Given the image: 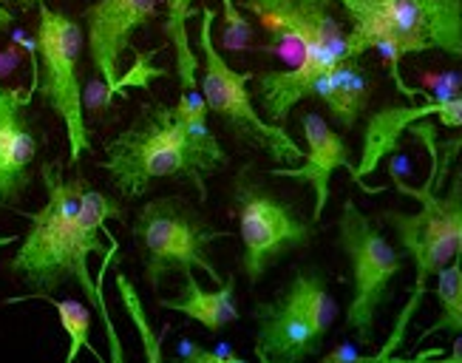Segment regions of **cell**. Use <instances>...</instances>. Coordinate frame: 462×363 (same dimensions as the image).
Returning a JSON list of instances; mask_svg holds the SVG:
<instances>
[{
	"label": "cell",
	"instance_id": "cell-27",
	"mask_svg": "<svg viewBox=\"0 0 462 363\" xmlns=\"http://www.w3.org/2000/svg\"><path fill=\"white\" fill-rule=\"evenodd\" d=\"M156 51H136V63L128 69L125 77H119V94H125V88H148L153 77H165V69L151 66V57Z\"/></svg>",
	"mask_w": 462,
	"mask_h": 363
},
{
	"label": "cell",
	"instance_id": "cell-23",
	"mask_svg": "<svg viewBox=\"0 0 462 363\" xmlns=\"http://www.w3.org/2000/svg\"><path fill=\"white\" fill-rule=\"evenodd\" d=\"M46 301L57 310V318H60V327H63L66 338H69V352H66V363H74L77 355L88 349L97 360H103L99 349L91 344V310L83 304V301L77 298H54L51 293H43V295H20V298H12V301ZM9 301V304H12Z\"/></svg>",
	"mask_w": 462,
	"mask_h": 363
},
{
	"label": "cell",
	"instance_id": "cell-10",
	"mask_svg": "<svg viewBox=\"0 0 462 363\" xmlns=\"http://www.w3.org/2000/svg\"><path fill=\"white\" fill-rule=\"evenodd\" d=\"M156 14V0H97L86 6V46L97 74L106 79V103L119 97V60L131 49L136 29Z\"/></svg>",
	"mask_w": 462,
	"mask_h": 363
},
{
	"label": "cell",
	"instance_id": "cell-20",
	"mask_svg": "<svg viewBox=\"0 0 462 363\" xmlns=\"http://www.w3.org/2000/svg\"><path fill=\"white\" fill-rule=\"evenodd\" d=\"M315 97L324 99V106L332 111V119L340 128H355L360 114L369 106V79L355 60L344 57L320 77Z\"/></svg>",
	"mask_w": 462,
	"mask_h": 363
},
{
	"label": "cell",
	"instance_id": "cell-25",
	"mask_svg": "<svg viewBox=\"0 0 462 363\" xmlns=\"http://www.w3.org/2000/svg\"><path fill=\"white\" fill-rule=\"evenodd\" d=\"M116 290H119V295H123V304H125V310H128L131 321L136 324L139 335H143V352H145V360L159 363V360L165 358V352H162V338H165V332H168V330L153 332V330L148 327V318H145L143 304H139V295H136L134 284H131V281H128L123 273L116 275Z\"/></svg>",
	"mask_w": 462,
	"mask_h": 363
},
{
	"label": "cell",
	"instance_id": "cell-30",
	"mask_svg": "<svg viewBox=\"0 0 462 363\" xmlns=\"http://www.w3.org/2000/svg\"><path fill=\"white\" fill-rule=\"evenodd\" d=\"M446 360H448V363H462V335H457V340H454L451 352L446 355Z\"/></svg>",
	"mask_w": 462,
	"mask_h": 363
},
{
	"label": "cell",
	"instance_id": "cell-4",
	"mask_svg": "<svg viewBox=\"0 0 462 363\" xmlns=\"http://www.w3.org/2000/svg\"><path fill=\"white\" fill-rule=\"evenodd\" d=\"M40 182L46 191V205L29 216L32 228L9 261V270L32 290V295L54 293L69 281L77 216L88 185L83 176L66 179L60 163L40 165Z\"/></svg>",
	"mask_w": 462,
	"mask_h": 363
},
{
	"label": "cell",
	"instance_id": "cell-26",
	"mask_svg": "<svg viewBox=\"0 0 462 363\" xmlns=\"http://www.w3.org/2000/svg\"><path fill=\"white\" fill-rule=\"evenodd\" d=\"M222 20H225V40L230 43V49H245V43H250L253 29L241 14V9L236 6V0H222Z\"/></svg>",
	"mask_w": 462,
	"mask_h": 363
},
{
	"label": "cell",
	"instance_id": "cell-24",
	"mask_svg": "<svg viewBox=\"0 0 462 363\" xmlns=\"http://www.w3.org/2000/svg\"><path fill=\"white\" fill-rule=\"evenodd\" d=\"M437 301H439V318L429 330L420 332V340H426L437 332L462 335V256H457L451 265L437 273Z\"/></svg>",
	"mask_w": 462,
	"mask_h": 363
},
{
	"label": "cell",
	"instance_id": "cell-21",
	"mask_svg": "<svg viewBox=\"0 0 462 363\" xmlns=\"http://www.w3.org/2000/svg\"><path fill=\"white\" fill-rule=\"evenodd\" d=\"M281 298L304 315L320 338L332 330L337 318V304L327 290V278L318 270H298L290 281V287L281 293Z\"/></svg>",
	"mask_w": 462,
	"mask_h": 363
},
{
	"label": "cell",
	"instance_id": "cell-32",
	"mask_svg": "<svg viewBox=\"0 0 462 363\" xmlns=\"http://www.w3.org/2000/svg\"><path fill=\"white\" fill-rule=\"evenodd\" d=\"M14 241H17V236H0V250H4V247H12L14 245Z\"/></svg>",
	"mask_w": 462,
	"mask_h": 363
},
{
	"label": "cell",
	"instance_id": "cell-1",
	"mask_svg": "<svg viewBox=\"0 0 462 363\" xmlns=\"http://www.w3.org/2000/svg\"><path fill=\"white\" fill-rule=\"evenodd\" d=\"M397 191L417 199L420 205H423L417 213H397V210L383 213V219L397 233L400 247H403V253L414 261L417 275H414V290H411L409 304L394 321L392 335L383 344V349L372 355L374 360L394 358V352L403 347L406 330L411 324L414 312L420 310V304H423V295L429 290V278L437 275L446 265H451L457 256H462V182H454L448 196H434L431 179L423 191H414V188L403 185V182H397Z\"/></svg>",
	"mask_w": 462,
	"mask_h": 363
},
{
	"label": "cell",
	"instance_id": "cell-15",
	"mask_svg": "<svg viewBox=\"0 0 462 363\" xmlns=\"http://www.w3.org/2000/svg\"><path fill=\"white\" fill-rule=\"evenodd\" d=\"M255 321V358L261 363H298L320 352V338L310 321L292 310L284 298L258 301L253 307Z\"/></svg>",
	"mask_w": 462,
	"mask_h": 363
},
{
	"label": "cell",
	"instance_id": "cell-7",
	"mask_svg": "<svg viewBox=\"0 0 462 363\" xmlns=\"http://www.w3.org/2000/svg\"><path fill=\"white\" fill-rule=\"evenodd\" d=\"M337 245L352 267V298L346 307V330L357 335V344H374L377 310L389 298V284L403 270L400 256L374 221L352 199L344 201L337 219Z\"/></svg>",
	"mask_w": 462,
	"mask_h": 363
},
{
	"label": "cell",
	"instance_id": "cell-8",
	"mask_svg": "<svg viewBox=\"0 0 462 363\" xmlns=\"http://www.w3.org/2000/svg\"><path fill=\"white\" fill-rule=\"evenodd\" d=\"M233 205L241 236L238 270L250 284H258L270 265H275L284 253L307 247L315 236L310 221L298 219L290 205L255 188L245 173L236 179Z\"/></svg>",
	"mask_w": 462,
	"mask_h": 363
},
{
	"label": "cell",
	"instance_id": "cell-9",
	"mask_svg": "<svg viewBox=\"0 0 462 363\" xmlns=\"http://www.w3.org/2000/svg\"><path fill=\"white\" fill-rule=\"evenodd\" d=\"M273 40L300 49V57L344 60L346 34L332 12V0H245Z\"/></svg>",
	"mask_w": 462,
	"mask_h": 363
},
{
	"label": "cell",
	"instance_id": "cell-19",
	"mask_svg": "<svg viewBox=\"0 0 462 363\" xmlns=\"http://www.w3.org/2000/svg\"><path fill=\"white\" fill-rule=\"evenodd\" d=\"M173 116H176L179 131H182L185 148L193 159L199 176L208 179L210 173H216L218 168L227 165V154L210 128V108L205 103L202 91L188 88V91L179 94L176 106H173Z\"/></svg>",
	"mask_w": 462,
	"mask_h": 363
},
{
	"label": "cell",
	"instance_id": "cell-22",
	"mask_svg": "<svg viewBox=\"0 0 462 363\" xmlns=\"http://www.w3.org/2000/svg\"><path fill=\"white\" fill-rule=\"evenodd\" d=\"M165 37L173 46V74L182 91L196 88V71H199V51L190 46L188 23L193 17V0H165Z\"/></svg>",
	"mask_w": 462,
	"mask_h": 363
},
{
	"label": "cell",
	"instance_id": "cell-6",
	"mask_svg": "<svg viewBox=\"0 0 462 363\" xmlns=\"http://www.w3.org/2000/svg\"><path fill=\"white\" fill-rule=\"evenodd\" d=\"M227 233L210 228L182 199H153L139 208L134 219V238L143 253L145 281L156 293L168 273L202 270L213 284H222V273L210 261V245Z\"/></svg>",
	"mask_w": 462,
	"mask_h": 363
},
{
	"label": "cell",
	"instance_id": "cell-17",
	"mask_svg": "<svg viewBox=\"0 0 462 363\" xmlns=\"http://www.w3.org/2000/svg\"><path fill=\"white\" fill-rule=\"evenodd\" d=\"M337 60L324 57H300L295 69H267L253 74L255 79V94L261 99L264 116L275 126H284L290 111L300 103V99L315 97L320 77H324Z\"/></svg>",
	"mask_w": 462,
	"mask_h": 363
},
{
	"label": "cell",
	"instance_id": "cell-16",
	"mask_svg": "<svg viewBox=\"0 0 462 363\" xmlns=\"http://www.w3.org/2000/svg\"><path fill=\"white\" fill-rule=\"evenodd\" d=\"M439 116L446 126H462V97H446L437 99V103L426 106H406V108H383L372 114L366 134H364V151H360V163L352 168V179L357 185H364V179L372 176L380 163L397 151L400 145V134L411 128L420 119Z\"/></svg>",
	"mask_w": 462,
	"mask_h": 363
},
{
	"label": "cell",
	"instance_id": "cell-14",
	"mask_svg": "<svg viewBox=\"0 0 462 363\" xmlns=\"http://www.w3.org/2000/svg\"><path fill=\"white\" fill-rule=\"evenodd\" d=\"M300 128L307 136V154L300 159V165L290 168H273L270 173L278 179H292V182H304L315 191V210L312 221H320L327 205H329V182L337 168H346L352 173V154L349 145L344 143V136L329 128V123L320 114H300Z\"/></svg>",
	"mask_w": 462,
	"mask_h": 363
},
{
	"label": "cell",
	"instance_id": "cell-12",
	"mask_svg": "<svg viewBox=\"0 0 462 363\" xmlns=\"http://www.w3.org/2000/svg\"><path fill=\"white\" fill-rule=\"evenodd\" d=\"M32 88L0 86V208H14L32 185L37 163V134L29 119Z\"/></svg>",
	"mask_w": 462,
	"mask_h": 363
},
{
	"label": "cell",
	"instance_id": "cell-2",
	"mask_svg": "<svg viewBox=\"0 0 462 363\" xmlns=\"http://www.w3.org/2000/svg\"><path fill=\"white\" fill-rule=\"evenodd\" d=\"M103 171L123 199L143 196L156 179L182 176L208 201V182L199 176L176 126L173 108L165 103H145L134 123L106 145Z\"/></svg>",
	"mask_w": 462,
	"mask_h": 363
},
{
	"label": "cell",
	"instance_id": "cell-31",
	"mask_svg": "<svg viewBox=\"0 0 462 363\" xmlns=\"http://www.w3.org/2000/svg\"><path fill=\"white\" fill-rule=\"evenodd\" d=\"M12 23H14V14H12L4 4H0V32H6Z\"/></svg>",
	"mask_w": 462,
	"mask_h": 363
},
{
	"label": "cell",
	"instance_id": "cell-33",
	"mask_svg": "<svg viewBox=\"0 0 462 363\" xmlns=\"http://www.w3.org/2000/svg\"><path fill=\"white\" fill-rule=\"evenodd\" d=\"M12 4H17V6H40V4H46V0H12Z\"/></svg>",
	"mask_w": 462,
	"mask_h": 363
},
{
	"label": "cell",
	"instance_id": "cell-13",
	"mask_svg": "<svg viewBox=\"0 0 462 363\" xmlns=\"http://www.w3.org/2000/svg\"><path fill=\"white\" fill-rule=\"evenodd\" d=\"M403 34L409 54L446 51L462 57V0H372Z\"/></svg>",
	"mask_w": 462,
	"mask_h": 363
},
{
	"label": "cell",
	"instance_id": "cell-3",
	"mask_svg": "<svg viewBox=\"0 0 462 363\" xmlns=\"http://www.w3.org/2000/svg\"><path fill=\"white\" fill-rule=\"evenodd\" d=\"M213 23H216V9L202 6L199 12V86H202V97L213 116L236 134V139L247 143L258 151H264L270 159L281 165H295L304 159V151L287 134L284 126H275L264 114H258L253 106V94L247 83L253 79V71H236L225 54L218 51L213 40Z\"/></svg>",
	"mask_w": 462,
	"mask_h": 363
},
{
	"label": "cell",
	"instance_id": "cell-18",
	"mask_svg": "<svg viewBox=\"0 0 462 363\" xmlns=\"http://www.w3.org/2000/svg\"><path fill=\"white\" fill-rule=\"evenodd\" d=\"M182 278H185L182 290H179L173 298H159V307L162 310L182 312L213 335L227 330L241 318V312L236 307V275H227L222 284H216V290H205L199 284L193 270L182 273Z\"/></svg>",
	"mask_w": 462,
	"mask_h": 363
},
{
	"label": "cell",
	"instance_id": "cell-28",
	"mask_svg": "<svg viewBox=\"0 0 462 363\" xmlns=\"http://www.w3.org/2000/svg\"><path fill=\"white\" fill-rule=\"evenodd\" d=\"M182 355L190 363H241V358L236 352H230L227 347H213V349H199L190 344H182Z\"/></svg>",
	"mask_w": 462,
	"mask_h": 363
},
{
	"label": "cell",
	"instance_id": "cell-5",
	"mask_svg": "<svg viewBox=\"0 0 462 363\" xmlns=\"http://www.w3.org/2000/svg\"><path fill=\"white\" fill-rule=\"evenodd\" d=\"M37 20V60L34 88L43 103L57 114L69 139V165H79L83 154H91V131L83 108L79 86V54H83V26L74 17L40 4Z\"/></svg>",
	"mask_w": 462,
	"mask_h": 363
},
{
	"label": "cell",
	"instance_id": "cell-11",
	"mask_svg": "<svg viewBox=\"0 0 462 363\" xmlns=\"http://www.w3.org/2000/svg\"><path fill=\"white\" fill-rule=\"evenodd\" d=\"M108 219H125V210L116 199L106 196L103 191H94L86 185L83 191V205H79V216H77V230H74V247H71V258H69V281L83 287V295L88 298V304L99 312V321H103L106 335H108V347H111V360L123 363L125 360V349L123 340H119V332L114 327V318L108 312L103 287L97 284L88 273V258L94 253H106L103 247V233H106V221Z\"/></svg>",
	"mask_w": 462,
	"mask_h": 363
},
{
	"label": "cell",
	"instance_id": "cell-29",
	"mask_svg": "<svg viewBox=\"0 0 462 363\" xmlns=\"http://www.w3.org/2000/svg\"><path fill=\"white\" fill-rule=\"evenodd\" d=\"M369 355H360L352 344H340L337 349L324 355V363H337V360H366Z\"/></svg>",
	"mask_w": 462,
	"mask_h": 363
}]
</instances>
